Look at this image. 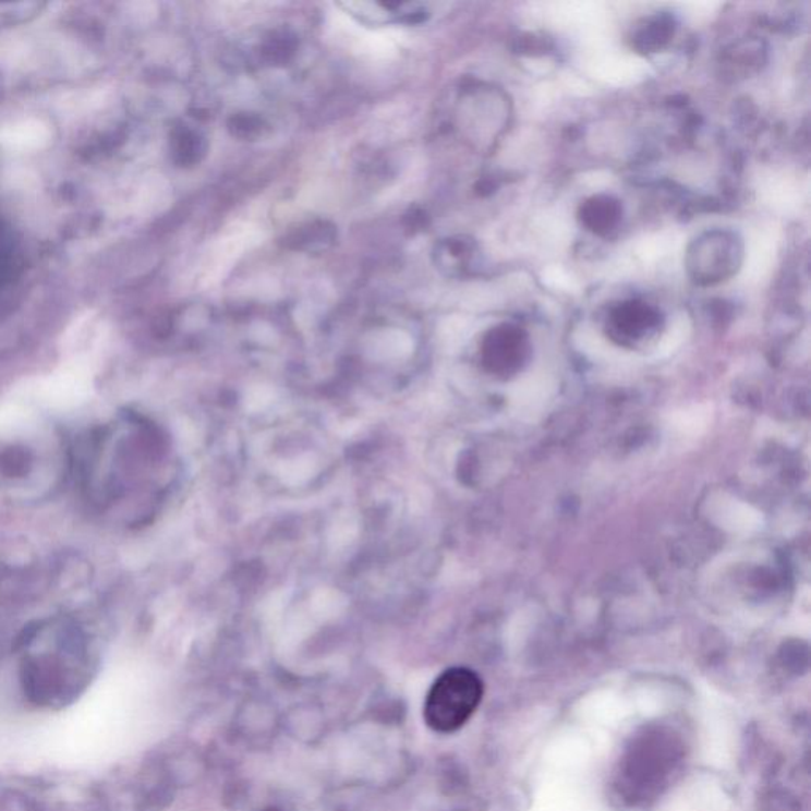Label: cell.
<instances>
[{"instance_id":"1","label":"cell","mask_w":811,"mask_h":811,"mask_svg":"<svg viewBox=\"0 0 811 811\" xmlns=\"http://www.w3.org/2000/svg\"><path fill=\"white\" fill-rule=\"evenodd\" d=\"M484 695V683L467 667L440 674L426 695L423 718L439 734H452L467 725Z\"/></svg>"},{"instance_id":"2","label":"cell","mask_w":811,"mask_h":811,"mask_svg":"<svg viewBox=\"0 0 811 811\" xmlns=\"http://www.w3.org/2000/svg\"><path fill=\"white\" fill-rule=\"evenodd\" d=\"M745 243L734 230L713 229L691 241L685 254V268L699 288L729 281L742 268Z\"/></svg>"},{"instance_id":"3","label":"cell","mask_w":811,"mask_h":811,"mask_svg":"<svg viewBox=\"0 0 811 811\" xmlns=\"http://www.w3.org/2000/svg\"><path fill=\"white\" fill-rule=\"evenodd\" d=\"M659 311L641 300H629L615 306L608 317V327L617 337L634 341L659 327Z\"/></svg>"},{"instance_id":"4","label":"cell","mask_w":811,"mask_h":811,"mask_svg":"<svg viewBox=\"0 0 811 811\" xmlns=\"http://www.w3.org/2000/svg\"><path fill=\"white\" fill-rule=\"evenodd\" d=\"M624 219V205L614 195L597 194L580 205L579 220L589 232L597 237H608L620 227Z\"/></svg>"},{"instance_id":"5","label":"cell","mask_w":811,"mask_h":811,"mask_svg":"<svg viewBox=\"0 0 811 811\" xmlns=\"http://www.w3.org/2000/svg\"><path fill=\"white\" fill-rule=\"evenodd\" d=\"M676 29V20L669 13L661 12L643 17L632 29V48L642 55H655L669 47Z\"/></svg>"},{"instance_id":"6","label":"cell","mask_w":811,"mask_h":811,"mask_svg":"<svg viewBox=\"0 0 811 811\" xmlns=\"http://www.w3.org/2000/svg\"><path fill=\"white\" fill-rule=\"evenodd\" d=\"M765 62V50L761 41L748 40L734 45L733 50L726 51L723 65L729 69L730 76L742 75L740 78H750L758 73Z\"/></svg>"},{"instance_id":"7","label":"cell","mask_w":811,"mask_h":811,"mask_svg":"<svg viewBox=\"0 0 811 811\" xmlns=\"http://www.w3.org/2000/svg\"><path fill=\"white\" fill-rule=\"evenodd\" d=\"M50 132L37 121L21 122L7 129L2 134V142L10 148L34 149L47 145Z\"/></svg>"},{"instance_id":"8","label":"cell","mask_w":811,"mask_h":811,"mask_svg":"<svg viewBox=\"0 0 811 811\" xmlns=\"http://www.w3.org/2000/svg\"><path fill=\"white\" fill-rule=\"evenodd\" d=\"M262 811H282V810H278V809H275V807H270V809H265Z\"/></svg>"}]
</instances>
